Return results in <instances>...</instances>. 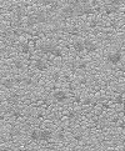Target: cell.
I'll use <instances>...</instances> for the list:
<instances>
[{"instance_id": "obj_9", "label": "cell", "mask_w": 125, "mask_h": 151, "mask_svg": "<svg viewBox=\"0 0 125 151\" xmlns=\"http://www.w3.org/2000/svg\"><path fill=\"white\" fill-rule=\"evenodd\" d=\"M4 119H5V116H4V112H3L1 109H0V124H1V122L4 121Z\"/></svg>"}, {"instance_id": "obj_4", "label": "cell", "mask_w": 125, "mask_h": 151, "mask_svg": "<svg viewBox=\"0 0 125 151\" xmlns=\"http://www.w3.org/2000/svg\"><path fill=\"white\" fill-rule=\"evenodd\" d=\"M53 140V131L49 129L40 130V141L41 142H50Z\"/></svg>"}, {"instance_id": "obj_7", "label": "cell", "mask_w": 125, "mask_h": 151, "mask_svg": "<svg viewBox=\"0 0 125 151\" xmlns=\"http://www.w3.org/2000/svg\"><path fill=\"white\" fill-rule=\"evenodd\" d=\"M20 48V51H22V54L25 55V56H29L30 51H31V45L28 43V41H24V43H22L19 45Z\"/></svg>"}, {"instance_id": "obj_5", "label": "cell", "mask_w": 125, "mask_h": 151, "mask_svg": "<svg viewBox=\"0 0 125 151\" xmlns=\"http://www.w3.org/2000/svg\"><path fill=\"white\" fill-rule=\"evenodd\" d=\"M15 85H17V82H15L14 77H4L1 80V86L6 90H11L13 87H15Z\"/></svg>"}, {"instance_id": "obj_1", "label": "cell", "mask_w": 125, "mask_h": 151, "mask_svg": "<svg viewBox=\"0 0 125 151\" xmlns=\"http://www.w3.org/2000/svg\"><path fill=\"white\" fill-rule=\"evenodd\" d=\"M73 50H74L76 54H79V55L83 54L85 51V48H84V38H83V36L74 35V40H73Z\"/></svg>"}, {"instance_id": "obj_6", "label": "cell", "mask_w": 125, "mask_h": 151, "mask_svg": "<svg viewBox=\"0 0 125 151\" xmlns=\"http://www.w3.org/2000/svg\"><path fill=\"white\" fill-rule=\"evenodd\" d=\"M29 139L34 142L40 141V130L39 129H31L29 131Z\"/></svg>"}, {"instance_id": "obj_3", "label": "cell", "mask_w": 125, "mask_h": 151, "mask_svg": "<svg viewBox=\"0 0 125 151\" xmlns=\"http://www.w3.org/2000/svg\"><path fill=\"white\" fill-rule=\"evenodd\" d=\"M68 97H69V94L64 90H54L53 91V99L58 102H66Z\"/></svg>"}, {"instance_id": "obj_2", "label": "cell", "mask_w": 125, "mask_h": 151, "mask_svg": "<svg viewBox=\"0 0 125 151\" xmlns=\"http://www.w3.org/2000/svg\"><path fill=\"white\" fill-rule=\"evenodd\" d=\"M33 66L38 71H46L49 69V61L43 59V58H39V59L33 61Z\"/></svg>"}, {"instance_id": "obj_10", "label": "cell", "mask_w": 125, "mask_h": 151, "mask_svg": "<svg viewBox=\"0 0 125 151\" xmlns=\"http://www.w3.org/2000/svg\"><path fill=\"white\" fill-rule=\"evenodd\" d=\"M0 150H1V145H0Z\"/></svg>"}, {"instance_id": "obj_8", "label": "cell", "mask_w": 125, "mask_h": 151, "mask_svg": "<svg viewBox=\"0 0 125 151\" xmlns=\"http://www.w3.org/2000/svg\"><path fill=\"white\" fill-rule=\"evenodd\" d=\"M13 67L18 71H22V70L25 69V61L22 60V59H15L13 61Z\"/></svg>"}]
</instances>
